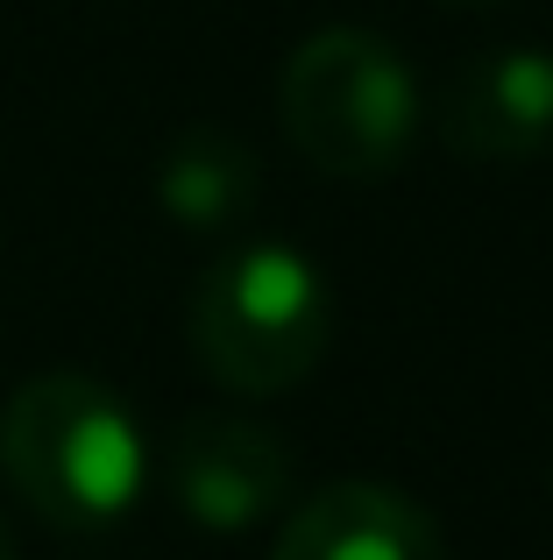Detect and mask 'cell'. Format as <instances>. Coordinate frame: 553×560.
Listing matches in <instances>:
<instances>
[{"label":"cell","mask_w":553,"mask_h":560,"mask_svg":"<svg viewBox=\"0 0 553 560\" xmlns=\"http://www.w3.org/2000/svg\"><path fill=\"white\" fill-rule=\"evenodd\" d=\"M0 468L64 533H107L136 511L150 447L121 397L85 370H43L0 405Z\"/></svg>","instance_id":"cell-1"},{"label":"cell","mask_w":553,"mask_h":560,"mask_svg":"<svg viewBox=\"0 0 553 560\" xmlns=\"http://www.w3.org/2000/svg\"><path fill=\"white\" fill-rule=\"evenodd\" d=\"M333 291L291 242H242L192 284V355L242 397H284L327 362Z\"/></svg>","instance_id":"cell-2"},{"label":"cell","mask_w":553,"mask_h":560,"mask_svg":"<svg viewBox=\"0 0 553 560\" xmlns=\"http://www.w3.org/2000/svg\"><path fill=\"white\" fill-rule=\"evenodd\" d=\"M276 114L313 171L341 185H376L419 142V79L369 28H319L284 57Z\"/></svg>","instance_id":"cell-3"},{"label":"cell","mask_w":553,"mask_h":560,"mask_svg":"<svg viewBox=\"0 0 553 560\" xmlns=\"http://www.w3.org/2000/svg\"><path fill=\"white\" fill-rule=\"evenodd\" d=\"M433 128L469 164H526L553 142V50L511 43V50L461 57L440 85Z\"/></svg>","instance_id":"cell-4"},{"label":"cell","mask_w":553,"mask_h":560,"mask_svg":"<svg viewBox=\"0 0 553 560\" xmlns=\"http://www.w3.org/2000/svg\"><path fill=\"white\" fill-rule=\"evenodd\" d=\"M170 497L207 533H249L291 497V447L256 419L199 411L170 440Z\"/></svg>","instance_id":"cell-5"},{"label":"cell","mask_w":553,"mask_h":560,"mask_svg":"<svg viewBox=\"0 0 553 560\" xmlns=\"http://www.w3.org/2000/svg\"><path fill=\"white\" fill-rule=\"evenodd\" d=\"M270 560H447L440 525L398 482H327L284 518Z\"/></svg>","instance_id":"cell-6"},{"label":"cell","mask_w":553,"mask_h":560,"mask_svg":"<svg viewBox=\"0 0 553 560\" xmlns=\"http://www.w3.org/2000/svg\"><path fill=\"white\" fill-rule=\"evenodd\" d=\"M256 191H263L256 150L242 136H227V128H213V121L185 128V136L164 150V164H156V206L192 234L235 228V220L256 206Z\"/></svg>","instance_id":"cell-7"},{"label":"cell","mask_w":553,"mask_h":560,"mask_svg":"<svg viewBox=\"0 0 553 560\" xmlns=\"http://www.w3.org/2000/svg\"><path fill=\"white\" fill-rule=\"evenodd\" d=\"M0 560H14V525H8V511H0Z\"/></svg>","instance_id":"cell-8"},{"label":"cell","mask_w":553,"mask_h":560,"mask_svg":"<svg viewBox=\"0 0 553 560\" xmlns=\"http://www.w3.org/2000/svg\"><path fill=\"white\" fill-rule=\"evenodd\" d=\"M447 8H497V0H447Z\"/></svg>","instance_id":"cell-9"}]
</instances>
